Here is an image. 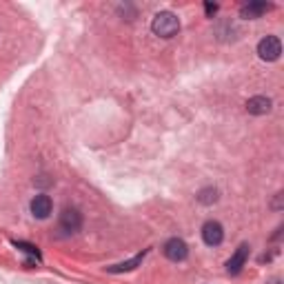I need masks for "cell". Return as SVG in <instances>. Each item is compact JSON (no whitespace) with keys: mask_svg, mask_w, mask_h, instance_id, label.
I'll list each match as a JSON object with an SVG mask.
<instances>
[{"mask_svg":"<svg viewBox=\"0 0 284 284\" xmlns=\"http://www.w3.org/2000/svg\"><path fill=\"white\" fill-rule=\"evenodd\" d=\"M151 32L160 38H174L180 32V20L171 11H160L151 20Z\"/></svg>","mask_w":284,"mask_h":284,"instance_id":"1","label":"cell"},{"mask_svg":"<svg viewBox=\"0 0 284 284\" xmlns=\"http://www.w3.org/2000/svg\"><path fill=\"white\" fill-rule=\"evenodd\" d=\"M280 53H282V42L278 36H264L258 42V56L267 63H275L280 58Z\"/></svg>","mask_w":284,"mask_h":284,"instance_id":"2","label":"cell"},{"mask_svg":"<svg viewBox=\"0 0 284 284\" xmlns=\"http://www.w3.org/2000/svg\"><path fill=\"white\" fill-rule=\"evenodd\" d=\"M58 224H60V231L64 233H78L82 229V213L78 209H74V206H67L60 213Z\"/></svg>","mask_w":284,"mask_h":284,"instance_id":"3","label":"cell"},{"mask_svg":"<svg viewBox=\"0 0 284 284\" xmlns=\"http://www.w3.org/2000/svg\"><path fill=\"white\" fill-rule=\"evenodd\" d=\"M162 253L167 255V260H171V262H182V260H187V255H189V247H187V242L180 240V237H171V240L164 242Z\"/></svg>","mask_w":284,"mask_h":284,"instance_id":"4","label":"cell"},{"mask_svg":"<svg viewBox=\"0 0 284 284\" xmlns=\"http://www.w3.org/2000/svg\"><path fill=\"white\" fill-rule=\"evenodd\" d=\"M202 240L209 247H220L222 240H224V229H222L220 222H216V220L205 222L202 224Z\"/></svg>","mask_w":284,"mask_h":284,"instance_id":"5","label":"cell"},{"mask_svg":"<svg viewBox=\"0 0 284 284\" xmlns=\"http://www.w3.org/2000/svg\"><path fill=\"white\" fill-rule=\"evenodd\" d=\"M51 209H53V202H51V198L45 193H38L32 200V213L38 220H47V218L51 216Z\"/></svg>","mask_w":284,"mask_h":284,"instance_id":"6","label":"cell"},{"mask_svg":"<svg viewBox=\"0 0 284 284\" xmlns=\"http://www.w3.org/2000/svg\"><path fill=\"white\" fill-rule=\"evenodd\" d=\"M247 258H249V244H240L237 251L231 255V260L226 262V271L231 275H237L242 271V267L247 264Z\"/></svg>","mask_w":284,"mask_h":284,"instance_id":"7","label":"cell"},{"mask_svg":"<svg viewBox=\"0 0 284 284\" xmlns=\"http://www.w3.org/2000/svg\"><path fill=\"white\" fill-rule=\"evenodd\" d=\"M271 100L268 98H264V95H253L251 100L247 102V111L249 113H253V116H264V113H268L271 111Z\"/></svg>","mask_w":284,"mask_h":284,"instance_id":"8","label":"cell"},{"mask_svg":"<svg viewBox=\"0 0 284 284\" xmlns=\"http://www.w3.org/2000/svg\"><path fill=\"white\" fill-rule=\"evenodd\" d=\"M268 9H271V5H267V2H249L240 9V16L247 18V20H253V18H260Z\"/></svg>","mask_w":284,"mask_h":284,"instance_id":"9","label":"cell"},{"mask_svg":"<svg viewBox=\"0 0 284 284\" xmlns=\"http://www.w3.org/2000/svg\"><path fill=\"white\" fill-rule=\"evenodd\" d=\"M144 255H147V251L138 253L136 258L126 260V262L113 264V267H107V271H109V273H125V271H133V268H136V267H140V264H142V260H144Z\"/></svg>","mask_w":284,"mask_h":284,"instance_id":"10","label":"cell"},{"mask_svg":"<svg viewBox=\"0 0 284 284\" xmlns=\"http://www.w3.org/2000/svg\"><path fill=\"white\" fill-rule=\"evenodd\" d=\"M198 202H200V205H213V202H218V189H213V187L202 189L200 193H198Z\"/></svg>","mask_w":284,"mask_h":284,"instance_id":"11","label":"cell"},{"mask_svg":"<svg viewBox=\"0 0 284 284\" xmlns=\"http://www.w3.org/2000/svg\"><path fill=\"white\" fill-rule=\"evenodd\" d=\"M14 247L20 249V251H25V253H32L33 258L40 260V251H38V249L33 247V244H27V242H22V240H16V242H14Z\"/></svg>","mask_w":284,"mask_h":284,"instance_id":"12","label":"cell"},{"mask_svg":"<svg viewBox=\"0 0 284 284\" xmlns=\"http://www.w3.org/2000/svg\"><path fill=\"white\" fill-rule=\"evenodd\" d=\"M205 11H206V16H213L218 11V5L216 2H205Z\"/></svg>","mask_w":284,"mask_h":284,"instance_id":"13","label":"cell"},{"mask_svg":"<svg viewBox=\"0 0 284 284\" xmlns=\"http://www.w3.org/2000/svg\"><path fill=\"white\" fill-rule=\"evenodd\" d=\"M273 209H275V211H280V209H282V193H278V195H275V202H273Z\"/></svg>","mask_w":284,"mask_h":284,"instance_id":"14","label":"cell"}]
</instances>
